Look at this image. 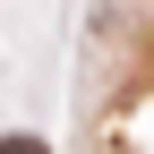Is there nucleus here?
Listing matches in <instances>:
<instances>
[{
    "label": "nucleus",
    "instance_id": "f257e3e1",
    "mask_svg": "<svg viewBox=\"0 0 154 154\" xmlns=\"http://www.w3.org/2000/svg\"><path fill=\"white\" fill-rule=\"evenodd\" d=\"M0 154H43V137H0Z\"/></svg>",
    "mask_w": 154,
    "mask_h": 154
}]
</instances>
